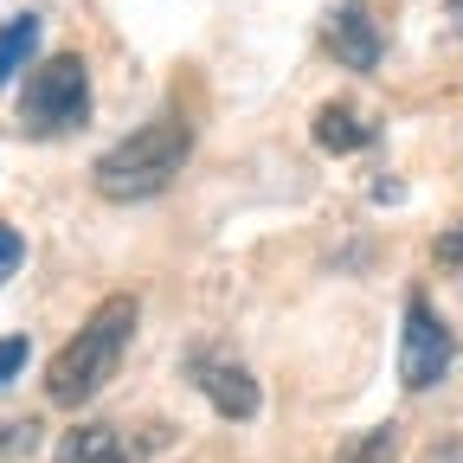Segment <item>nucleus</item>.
I'll return each mask as SVG.
<instances>
[{"label": "nucleus", "mask_w": 463, "mask_h": 463, "mask_svg": "<svg viewBox=\"0 0 463 463\" xmlns=\"http://www.w3.org/2000/svg\"><path fill=\"white\" fill-rule=\"evenodd\" d=\"M136 322H142L136 297H103V303L84 316V328L52 354V367H45V399L65 405V412H71V405H84V399H97V392L109 386V373L123 367Z\"/></svg>", "instance_id": "obj_1"}, {"label": "nucleus", "mask_w": 463, "mask_h": 463, "mask_svg": "<svg viewBox=\"0 0 463 463\" xmlns=\"http://www.w3.org/2000/svg\"><path fill=\"white\" fill-rule=\"evenodd\" d=\"M187 155H194V123L187 116H155V123H142L136 136H123L116 148L97 155L90 181L103 200H155L174 187Z\"/></svg>", "instance_id": "obj_2"}, {"label": "nucleus", "mask_w": 463, "mask_h": 463, "mask_svg": "<svg viewBox=\"0 0 463 463\" xmlns=\"http://www.w3.org/2000/svg\"><path fill=\"white\" fill-rule=\"evenodd\" d=\"M20 123H26V136H71L90 123V71L78 52H52L33 71V84L20 97Z\"/></svg>", "instance_id": "obj_3"}, {"label": "nucleus", "mask_w": 463, "mask_h": 463, "mask_svg": "<svg viewBox=\"0 0 463 463\" xmlns=\"http://www.w3.org/2000/svg\"><path fill=\"white\" fill-rule=\"evenodd\" d=\"M457 361V335L431 316L425 297H405V335H399V380L405 392H431Z\"/></svg>", "instance_id": "obj_4"}, {"label": "nucleus", "mask_w": 463, "mask_h": 463, "mask_svg": "<svg viewBox=\"0 0 463 463\" xmlns=\"http://www.w3.org/2000/svg\"><path fill=\"white\" fill-rule=\"evenodd\" d=\"M322 39H328V52L341 58L347 71H373V65H380V52H386L380 26H373V14H367V0H347V7H335Z\"/></svg>", "instance_id": "obj_5"}, {"label": "nucleus", "mask_w": 463, "mask_h": 463, "mask_svg": "<svg viewBox=\"0 0 463 463\" xmlns=\"http://www.w3.org/2000/svg\"><path fill=\"white\" fill-rule=\"evenodd\" d=\"M194 380H200V392L219 405V419H258V380H251L245 367L200 354V361H194Z\"/></svg>", "instance_id": "obj_6"}, {"label": "nucleus", "mask_w": 463, "mask_h": 463, "mask_svg": "<svg viewBox=\"0 0 463 463\" xmlns=\"http://www.w3.org/2000/svg\"><path fill=\"white\" fill-rule=\"evenodd\" d=\"M58 463H136V450L123 444L116 425H78L58 444Z\"/></svg>", "instance_id": "obj_7"}, {"label": "nucleus", "mask_w": 463, "mask_h": 463, "mask_svg": "<svg viewBox=\"0 0 463 463\" xmlns=\"http://www.w3.org/2000/svg\"><path fill=\"white\" fill-rule=\"evenodd\" d=\"M367 142H373V129H367L347 103H322V109H316V148H328V155H354V148H367Z\"/></svg>", "instance_id": "obj_8"}, {"label": "nucleus", "mask_w": 463, "mask_h": 463, "mask_svg": "<svg viewBox=\"0 0 463 463\" xmlns=\"http://www.w3.org/2000/svg\"><path fill=\"white\" fill-rule=\"evenodd\" d=\"M33 45H39V14H14L0 26V90L33 65Z\"/></svg>", "instance_id": "obj_9"}, {"label": "nucleus", "mask_w": 463, "mask_h": 463, "mask_svg": "<svg viewBox=\"0 0 463 463\" xmlns=\"http://www.w3.org/2000/svg\"><path fill=\"white\" fill-rule=\"evenodd\" d=\"M399 425H373L367 438H354V450H341V463H392L399 457Z\"/></svg>", "instance_id": "obj_10"}, {"label": "nucleus", "mask_w": 463, "mask_h": 463, "mask_svg": "<svg viewBox=\"0 0 463 463\" xmlns=\"http://www.w3.org/2000/svg\"><path fill=\"white\" fill-rule=\"evenodd\" d=\"M39 444V419H0V457H26Z\"/></svg>", "instance_id": "obj_11"}, {"label": "nucleus", "mask_w": 463, "mask_h": 463, "mask_svg": "<svg viewBox=\"0 0 463 463\" xmlns=\"http://www.w3.org/2000/svg\"><path fill=\"white\" fill-rule=\"evenodd\" d=\"M26 354H33V341H26V335H0V386H14V380H20Z\"/></svg>", "instance_id": "obj_12"}, {"label": "nucleus", "mask_w": 463, "mask_h": 463, "mask_svg": "<svg viewBox=\"0 0 463 463\" xmlns=\"http://www.w3.org/2000/svg\"><path fill=\"white\" fill-rule=\"evenodd\" d=\"M20 258H26V239H20V232H14L7 219H0V283H7V277L20 270Z\"/></svg>", "instance_id": "obj_13"}, {"label": "nucleus", "mask_w": 463, "mask_h": 463, "mask_svg": "<svg viewBox=\"0 0 463 463\" xmlns=\"http://www.w3.org/2000/svg\"><path fill=\"white\" fill-rule=\"evenodd\" d=\"M431 258H438L444 270H463V225H450V232H444V239L431 245Z\"/></svg>", "instance_id": "obj_14"}, {"label": "nucleus", "mask_w": 463, "mask_h": 463, "mask_svg": "<svg viewBox=\"0 0 463 463\" xmlns=\"http://www.w3.org/2000/svg\"><path fill=\"white\" fill-rule=\"evenodd\" d=\"M438 463H463V444H438Z\"/></svg>", "instance_id": "obj_15"}, {"label": "nucleus", "mask_w": 463, "mask_h": 463, "mask_svg": "<svg viewBox=\"0 0 463 463\" xmlns=\"http://www.w3.org/2000/svg\"><path fill=\"white\" fill-rule=\"evenodd\" d=\"M450 14H457V26H463V0H450Z\"/></svg>", "instance_id": "obj_16"}]
</instances>
